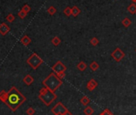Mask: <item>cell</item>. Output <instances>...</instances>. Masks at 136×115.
I'll return each instance as SVG.
<instances>
[{
    "mask_svg": "<svg viewBox=\"0 0 136 115\" xmlns=\"http://www.w3.org/2000/svg\"><path fill=\"white\" fill-rule=\"evenodd\" d=\"M51 43H52V44H53L54 46L57 47V46H59L61 44V39L59 37H58V36H55V37L52 38Z\"/></svg>",
    "mask_w": 136,
    "mask_h": 115,
    "instance_id": "cell-20",
    "label": "cell"
},
{
    "mask_svg": "<svg viewBox=\"0 0 136 115\" xmlns=\"http://www.w3.org/2000/svg\"><path fill=\"white\" fill-rule=\"evenodd\" d=\"M135 51H136V49H135Z\"/></svg>",
    "mask_w": 136,
    "mask_h": 115,
    "instance_id": "cell-31",
    "label": "cell"
},
{
    "mask_svg": "<svg viewBox=\"0 0 136 115\" xmlns=\"http://www.w3.org/2000/svg\"><path fill=\"white\" fill-rule=\"evenodd\" d=\"M67 110V108L62 102H58L55 106L51 109V113L54 115H63Z\"/></svg>",
    "mask_w": 136,
    "mask_h": 115,
    "instance_id": "cell-5",
    "label": "cell"
},
{
    "mask_svg": "<svg viewBox=\"0 0 136 115\" xmlns=\"http://www.w3.org/2000/svg\"><path fill=\"white\" fill-rule=\"evenodd\" d=\"M51 68H52V70L54 71V72L59 73V72H65L67 70V66L62 61L59 60L55 63L53 66H52Z\"/></svg>",
    "mask_w": 136,
    "mask_h": 115,
    "instance_id": "cell-7",
    "label": "cell"
},
{
    "mask_svg": "<svg viewBox=\"0 0 136 115\" xmlns=\"http://www.w3.org/2000/svg\"><path fill=\"white\" fill-rule=\"evenodd\" d=\"M22 10H23V12H25L28 13V12H30L31 8H30V7L28 4H25V5H23V7H22Z\"/></svg>",
    "mask_w": 136,
    "mask_h": 115,
    "instance_id": "cell-27",
    "label": "cell"
},
{
    "mask_svg": "<svg viewBox=\"0 0 136 115\" xmlns=\"http://www.w3.org/2000/svg\"><path fill=\"white\" fill-rule=\"evenodd\" d=\"M27 65H29L33 69L36 70L42 64H43V60L38 54L32 53L29 56V58H27Z\"/></svg>",
    "mask_w": 136,
    "mask_h": 115,
    "instance_id": "cell-4",
    "label": "cell"
},
{
    "mask_svg": "<svg viewBox=\"0 0 136 115\" xmlns=\"http://www.w3.org/2000/svg\"><path fill=\"white\" fill-rule=\"evenodd\" d=\"M26 113H27V115H34V114L35 113V110L32 107H29V108L27 110Z\"/></svg>",
    "mask_w": 136,
    "mask_h": 115,
    "instance_id": "cell-26",
    "label": "cell"
},
{
    "mask_svg": "<svg viewBox=\"0 0 136 115\" xmlns=\"http://www.w3.org/2000/svg\"><path fill=\"white\" fill-rule=\"evenodd\" d=\"M56 75L59 77V78H60L61 80H62L63 78H65V77H66V73H65V72H61L56 73Z\"/></svg>",
    "mask_w": 136,
    "mask_h": 115,
    "instance_id": "cell-29",
    "label": "cell"
},
{
    "mask_svg": "<svg viewBox=\"0 0 136 115\" xmlns=\"http://www.w3.org/2000/svg\"><path fill=\"white\" fill-rule=\"evenodd\" d=\"M90 44H91L92 46L95 47V46H97V45L99 44V39H98L97 37H93V38H91V39H90Z\"/></svg>",
    "mask_w": 136,
    "mask_h": 115,
    "instance_id": "cell-22",
    "label": "cell"
},
{
    "mask_svg": "<svg viewBox=\"0 0 136 115\" xmlns=\"http://www.w3.org/2000/svg\"><path fill=\"white\" fill-rule=\"evenodd\" d=\"M10 31V28L6 23H2L0 24V34L2 36H4L7 35Z\"/></svg>",
    "mask_w": 136,
    "mask_h": 115,
    "instance_id": "cell-8",
    "label": "cell"
},
{
    "mask_svg": "<svg viewBox=\"0 0 136 115\" xmlns=\"http://www.w3.org/2000/svg\"><path fill=\"white\" fill-rule=\"evenodd\" d=\"M38 98L43 101V103H44L45 106H49L52 102L57 99V95L55 94V92H53L50 89L44 87L40 89L38 93Z\"/></svg>",
    "mask_w": 136,
    "mask_h": 115,
    "instance_id": "cell-3",
    "label": "cell"
},
{
    "mask_svg": "<svg viewBox=\"0 0 136 115\" xmlns=\"http://www.w3.org/2000/svg\"><path fill=\"white\" fill-rule=\"evenodd\" d=\"M34 80H34V77L31 76V75H30V74L25 76L23 77V81L27 85H30L31 84L34 82Z\"/></svg>",
    "mask_w": 136,
    "mask_h": 115,
    "instance_id": "cell-10",
    "label": "cell"
},
{
    "mask_svg": "<svg viewBox=\"0 0 136 115\" xmlns=\"http://www.w3.org/2000/svg\"><path fill=\"white\" fill-rule=\"evenodd\" d=\"M15 18L14 15H12V14H9L6 17V20L7 21L8 23H13L14 21H15Z\"/></svg>",
    "mask_w": 136,
    "mask_h": 115,
    "instance_id": "cell-23",
    "label": "cell"
},
{
    "mask_svg": "<svg viewBox=\"0 0 136 115\" xmlns=\"http://www.w3.org/2000/svg\"><path fill=\"white\" fill-rule=\"evenodd\" d=\"M8 97V93L6 92L5 90H1L0 91V101L2 102H6L7 99Z\"/></svg>",
    "mask_w": 136,
    "mask_h": 115,
    "instance_id": "cell-14",
    "label": "cell"
},
{
    "mask_svg": "<svg viewBox=\"0 0 136 115\" xmlns=\"http://www.w3.org/2000/svg\"><path fill=\"white\" fill-rule=\"evenodd\" d=\"M89 68L92 72H95L99 68V65L96 61H93L92 63H90V65H89Z\"/></svg>",
    "mask_w": 136,
    "mask_h": 115,
    "instance_id": "cell-17",
    "label": "cell"
},
{
    "mask_svg": "<svg viewBox=\"0 0 136 115\" xmlns=\"http://www.w3.org/2000/svg\"><path fill=\"white\" fill-rule=\"evenodd\" d=\"M43 85L51 91L55 92L62 85V80L59 78L55 72H51L43 80Z\"/></svg>",
    "mask_w": 136,
    "mask_h": 115,
    "instance_id": "cell-2",
    "label": "cell"
},
{
    "mask_svg": "<svg viewBox=\"0 0 136 115\" xmlns=\"http://www.w3.org/2000/svg\"><path fill=\"white\" fill-rule=\"evenodd\" d=\"M47 13L50 15H54L55 13H56V12H57V10H56V8L55 7H53V6H50L47 10Z\"/></svg>",
    "mask_w": 136,
    "mask_h": 115,
    "instance_id": "cell-21",
    "label": "cell"
},
{
    "mask_svg": "<svg viewBox=\"0 0 136 115\" xmlns=\"http://www.w3.org/2000/svg\"><path fill=\"white\" fill-rule=\"evenodd\" d=\"M7 93H8V97L5 104L11 110V111L15 112L16 110L19 108L21 105L26 101L27 98L15 86L10 88Z\"/></svg>",
    "mask_w": 136,
    "mask_h": 115,
    "instance_id": "cell-1",
    "label": "cell"
},
{
    "mask_svg": "<svg viewBox=\"0 0 136 115\" xmlns=\"http://www.w3.org/2000/svg\"><path fill=\"white\" fill-rule=\"evenodd\" d=\"M127 12L131 14V15H134L136 13V4L135 3H131L130 4L128 7H127Z\"/></svg>",
    "mask_w": 136,
    "mask_h": 115,
    "instance_id": "cell-15",
    "label": "cell"
},
{
    "mask_svg": "<svg viewBox=\"0 0 136 115\" xmlns=\"http://www.w3.org/2000/svg\"><path fill=\"white\" fill-rule=\"evenodd\" d=\"M135 14H136V13H135Z\"/></svg>",
    "mask_w": 136,
    "mask_h": 115,
    "instance_id": "cell-33",
    "label": "cell"
},
{
    "mask_svg": "<svg viewBox=\"0 0 136 115\" xmlns=\"http://www.w3.org/2000/svg\"><path fill=\"white\" fill-rule=\"evenodd\" d=\"M63 14H64L66 16H67V17L70 16V15H71V8H70V7H67L63 10Z\"/></svg>",
    "mask_w": 136,
    "mask_h": 115,
    "instance_id": "cell-24",
    "label": "cell"
},
{
    "mask_svg": "<svg viewBox=\"0 0 136 115\" xmlns=\"http://www.w3.org/2000/svg\"><path fill=\"white\" fill-rule=\"evenodd\" d=\"M80 13H81V10L77 6H74L71 8V15H73L74 17H77Z\"/></svg>",
    "mask_w": 136,
    "mask_h": 115,
    "instance_id": "cell-12",
    "label": "cell"
},
{
    "mask_svg": "<svg viewBox=\"0 0 136 115\" xmlns=\"http://www.w3.org/2000/svg\"><path fill=\"white\" fill-rule=\"evenodd\" d=\"M63 115H73V113H72L71 112H70V111H69V110H67L66 112H65V113H64Z\"/></svg>",
    "mask_w": 136,
    "mask_h": 115,
    "instance_id": "cell-30",
    "label": "cell"
},
{
    "mask_svg": "<svg viewBox=\"0 0 136 115\" xmlns=\"http://www.w3.org/2000/svg\"><path fill=\"white\" fill-rule=\"evenodd\" d=\"M111 56L116 62H120L126 55H125L124 51H122V50H121L119 48H116L111 52Z\"/></svg>",
    "mask_w": 136,
    "mask_h": 115,
    "instance_id": "cell-6",
    "label": "cell"
},
{
    "mask_svg": "<svg viewBox=\"0 0 136 115\" xmlns=\"http://www.w3.org/2000/svg\"><path fill=\"white\" fill-rule=\"evenodd\" d=\"M132 22H131V20L127 18V17H125L122 20V24L125 27H128L131 25Z\"/></svg>",
    "mask_w": 136,
    "mask_h": 115,
    "instance_id": "cell-18",
    "label": "cell"
},
{
    "mask_svg": "<svg viewBox=\"0 0 136 115\" xmlns=\"http://www.w3.org/2000/svg\"><path fill=\"white\" fill-rule=\"evenodd\" d=\"M18 17H19L20 19H25V18L27 17V12H23V10H19V12H18Z\"/></svg>",
    "mask_w": 136,
    "mask_h": 115,
    "instance_id": "cell-25",
    "label": "cell"
},
{
    "mask_svg": "<svg viewBox=\"0 0 136 115\" xmlns=\"http://www.w3.org/2000/svg\"><path fill=\"white\" fill-rule=\"evenodd\" d=\"M131 1H132V0H131Z\"/></svg>",
    "mask_w": 136,
    "mask_h": 115,
    "instance_id": "cell-32",
    "label": "cell"
},
{
    "mask_svg": "<svg viewBox=\"0 0 136 115\" xmlns=\"http://www.w3.org/2000/svg\"><path fill=\"white\" fill-rule=\"evenodd\" d=\"M80 103L83 106H87L90 103V100L87 96H83V97L80 99Z\"/></svg>",
    "mask_w": 136,
    "mask_h": 115,
    "instance_id": "cell-16",
    "label": "cell"
},
{
    "mask_svg": "<svg viewBox=\"0 0 136 115\" xmlns=\"http://www.w3.org/2000/svg\"><path fill=\"white\" fill-rule=\"evenodd\" d=\"M20 42H21V43H22L24 46H28V45L31 43V39H30L28 36L25 35V36H23L22 38L20 39Z\"/></svg>",
    "mask_w": 136,
    "mask_h": 115,
    "instance_id": "cell-11",
    "label": "cell"
},
{
    "mask_svg": "<svg viewBox=\"0 0 136 115\" xmlns=\"http://www.w3.org/2000/svg\"><path fill=\"white\" fill-rule=\"evenodd\" d=\"M83 113H84L85 115H92L94 113H95V110L94 109L90 106H86V108L83 110Z\"/></svg>",
    "mask_w": 136,
    "mask_h": 115,
    "instance_id": "cell-19",
    "label": "cell"
},
{
    "mask_svg": "<svg viewBox=\"0 0 136 115\" xmlns=\"http://www.w3.org/2000/svg\"><path fill=\"white\" fill-rule=\"evenodd\" d=\"M77 68L81 71V72H83V71H85L87 68V65L86 64V63L84 61H80L79 64L77 65Z\"/></svg>",
    "mask_w": 136,
    "mask_h": 115,
    "instance_id": "cell-13",
    "label": "cell"
},
{
    "mask_svg": "<svg viewBox=\"0 0 136 115\" xmlns=\"http://www.w3.org/2000/svg\"><path fill=\"white\" fill-rule=\"evenodd\" d=\"M98 86V82L95 79H90L87 84V89L89 91H93Z\"/></svg>",
    "mask_w": 136,
    "mask_h": 115,
    "instance_id": "cell-9",
    "label": "cell"
},
{
    "mask_svg": "<svg viewBox=\"0 0 136 115\" xmlns=\"http://www.w3.org/2000/svg\"><path fill=\"white\" fill-rule=\"evenodd\" d=\"M99 115H114L108 109H106V110H104Z\"/></svg>",
    "mask_w": 136,
    "mask_h": 115,
    "instance_id": "cell-28",
    "label": "cell"
}]
</instances>
